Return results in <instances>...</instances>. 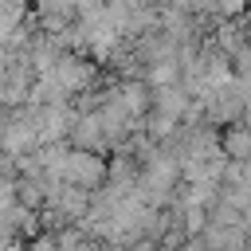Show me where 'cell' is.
I'll list each match as a JSON object with an SVG mask.
<instances>
[{
  "instance_id": "obj_1",
  "label": "cell",
  "mask_w": 251,
  "mask_h": 251,
  "mask_svg": "<svg viewBox=\"0 0 251 251\" xmlns=\"http://www.w3.org/2000/svg\"><path fill=\"white\" fill-rule=\"evenodd\" d=\"M63 176L75 180L78 188H94V184L102 180V165H98L90 153H71V157L63 161Z\"/></svg>"
},
{
  "instance_id": "obj_2",
  "label": "cell",
  "mask_w": 251,
  "mask_h": 251,
  "mask_svg": "<svg viewBox=\"0 0 251 251\" xmlns=\"http://www.w3.org/2000/svg\"><path fill=\"white\" fill-rule=\"evenodd\" d=\"M220 149L235 161H251V126H231L220 133Z\"/></svg>"
},
{
  "instance_id": "obj_3",
  "label": "cell",
  "mask_w": 251,
  "mask_h": 251,
  "mask_svg": "<svg viewBox=\"0 0 251 251\" xmlns=\"http://www.w3.org/2000/svg\"><path fill=\"white\" fill-rule=\"evenodd\" d=\"M16 188H20V184H16L12 176H0V208H4V204H12V196H16Z\"/></svg>"
}]
</instances>
